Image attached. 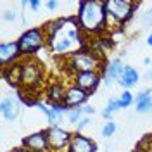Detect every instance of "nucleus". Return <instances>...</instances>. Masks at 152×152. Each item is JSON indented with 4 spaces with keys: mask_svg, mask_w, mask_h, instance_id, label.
Masks as SVG:
<instances>
[{
    "mask_svg": "<svg viewBox=\"0 0 152 152\" xmlns=\"http://www.w3.org/2000/svg\"><path fill=\"white\" fill-rule=\"evenodd\" d=\"M43 28L47 33V47L56 56H62L66 59L85 48L86 37L80 28L76 16L59 18L47 23Z\"/></svg>",
    "mask_w": 152,
    "mask_h": 152,
    "instance_id": "obj_1",
    "label": "nucleus"
},
{
    "mask_svg": "<svg viewBox=\"0 0 152 152\" xmlns=\"http://www.w3.org/2000/svg\"><path fill=\"white\" fill-rule=\"evenodd\" d=\"M76 21L83 35L88 37H100L109 28V16L105 9V2L100 0H85L78 4Z\"/></svg>",
    "mask_w": 152,
    "mask_h": 152,
    "instance_id": "obj_2",
    "label": "nucleus"
},
{
    "mask_svg": "<svg viewBox=\"0 0 152 152\" xmlns=\"http://www.w3.org/2000/svg\"><path fill=\"white\" fill-rule=\"evenodd\" d=\"M64 64H66L67 71H71L75 75H78V73H95V71L102 73V69L105 66L102 54H97L94 50H86V48L66 57Z\"/></svg>",
    "mask_w": 152,
    "mask_h": 152,
    "instance_id": "obj_3",
    "label": "nucleus"
},
{
    "mask_svg": "<svg viewBox=\"0 0 152 152\" xmlns=\"http://www.w3.org/2000/svg\"><path fill=\"white\" fill-rule=\"evenodd\" d=\"M43 80V67L33 57H26V61L19 62V85L26 90H37Z\"/></svg>",
    "mask_w": 152,
    "mask_h": 152,
    "instance_id": "obj_4",
    "label": "nucleus"
},
{
    "mask_svg": "<svg viewBox=\"0 0 152 152\" xmlns=\"http://www.w3.org/2000/svg\"><path fill=\"white\" fill-rule=\"evenodd\" d=\"M19 48L23 57H31L33 54H37L40 48H43L47 45V33L45 28H29L26 29L18 40Z\"/></svg>",
    "mask_w": 152,
    "mask_h": 152,
    "instance_id": "obj_5",
    "label": "nucleus"
},
{
    "mask_svg": "<svg viewBox=\"0 0 152 152\" xmlns=\"http://www.w3.org/2000/svg\"><path fill=\"white\" fill-rule=\"evenodd\" d=\"M138 5H140L138 2H132V0H105L109 21L116 24H126L135 16Z\"/></svg>",
    "mask_w": 152,
    "mask_h": 152,
    "instance_id": "obj_6",
    "label": "nucleus"
},
{
    "mask_svg": "<svg viewBox=\"0 0 152 152\" xmlns=\"http://www.w3.org/2000/svg\"><path fill=\"white\" fill-rule=\"evenodd\" d=\"M45 133H47V140H48V145H50V151L52 152H59V151L67 149L71 138H73V133H69L67 130L61 128L59 124L48 126L45 130Z\"/></svg>",
    "mask_w": 152,
    "mask_h": 152,
    "instance_id": "obj_7",
    "label": "nucleus"
},
{
    "mask_svg": "<svg viewBox=\"0 0 152 152\" xmlns=\"http://www.w3.org/2000/svg\"><path fill=\"white\" fill-rule=\"evenodd\" d=\"M102 83V73L95 71V73H78L73 76V85L85 90L88 94H94Z\"/></svg>",
    "mask_w": 152,
    "mask_h": 152,
    "instance_id": "obj_8",
    "label": "nucleus"
},
{
    "mask_svg": "<svg viewBox=\"0 0 152 152\" xmlns=\"http://www.w3.org/2000/svg\"><path fill=\"white\" fill-rule=\"evenodd\" d=\"M19 57H23V54H21L18 40L16 42H4V43H0V64H2L4 69L18 64Z\"/></svg>",
    "mask_w": 152,
    "mask_h": 152,
    "instance_id": "obj_9",
    "label": "nucleus"
},
{
    "mask_svg": "<svg viewBox=\"0 0 152 152\" xmlns=\"http://www.w3.org/2000/svg\"><path fill=\"white\" fill-rule=\"evenodd\" d=\"M124 67L126 66H123V61L119 57L111 59L109 62H105L104 69H102V81L105 85H113L114 81H119V78L123 76Z\"/></svg>",
    "mask_w": 152,
    "mask_h": 152,
    "instance_id": "obj_10",
    "label": "nucleus"
},
{
    "mask_svg": "<svg viewBox=\"0 0 152 152\" xmlns=\"http://www.w3.org/2000/svg\"><path fill=\"white\" fill-rule=\"evenodd\" d=\"M23 147H26L31 152H52L50 151V145L47 140V133L43 132H37L31 133L28 137L23 138Z\"/></svg>",
    "mask_w": 152,
    "mask_h": 152,
    "instance_id": "obj_11",
    "label": "nucleus"
},
{
    "mask_svg": "<svg viewBox=\"0 0 152 152\" xmlns=\"http://www.w3.org/2000/svg\"><path fill=\"white\" fill-rule=\"evenodd\" d=\"M88 95H90L88 92H85V90H81V88H78V86H75V85L67 86L64 105H66L67 109L81 107V105H85V102L88 100Z\"/></svg>",
    "mask_w": 152,
    "mask_h": 152,
    "instance_id": "obj_12",
    "label": "nucleus"
},
{
    "mask_svg": "<svg viewBox=\"0 0 152 152\" xmlns=\"http://www.w3.org/2000/svg\"><path fill=\"white\" fill-rule=\"evenodd\" d=\"M67 152H97V143L90 137H85L81 133H75L71 142H69Z\"/></svg>",
    "mask_w": 152,
    "mask_h": 152,
    "instance_id": "obj_13",
    "label": "nucleus"
},
{
    "mask_svg": "<svg viewBox=\"0 0 152 152\" xmlns=\"http://www.w3.org/2000/svg\"><path fill=\"white\" fill-rule=\"evenodd\" d=\"M19 111H21V105H19V100L14 95H7L5 99H2V102H0V113H2V116L7 121L18 119Z\"/></svg>",
    "mask_w": 152,
    "mask_h": 152,
    "instance_id": "obj_14",
    "label": "nucleus"
},
{
    "mask_svg": "<svg viewBox=\"0 0 152 152\" xmlns=\"http://www.w3.org/2000/svg\"><path fill=\"white\" fill-rule=\"evenodd\" d=\"M66 90L64 85L61 83H50L45 90V95H47V100L50 105H59V104H64V99H66Z\"/></svg>",
    "mask_w": 152,
    "mask_h": 152,
    "instance_id": "obj_15",
    "label": "nucleus"
},
{
    "mask_svg": "<svg viewBox=\"0 0 152 152\" xmlns=\"http://www.w3.org/2000/svg\"><path fill=\"white\" fill-rule=\"evenodd\" d=\"M135 111L140 114L152 113V92L143 90L135 97Z\"/></svg>",
    "mask_w": 152,
    "mask_h": 152,
    "instance_id": "obj_16",
    "label": "nucleus"
},
{
    "mask_svg": "<svg viewBox=\"0 0 152 152\" xmlns=\"http://www.w3.org/2000/svg\"><path fill=\"white\" fill-rule=\"evenodd\" d=\"M138 80H140V75H138V71L132 66H126L123 71V76L119 78V85L123 86L124 90H130L132 86H135L138 83Z\"/></svg>",
    "mask_w": 152,
    "mask_h": 152,
    "instance_id": "obj_17",
    "label": "nucleus"
},
{
    "mask_svg": "<svg viewBox=\"0 0 152 152\" xmlns=\"http://www.w3.org/2000/svg\"><path fill=\"white\" fill-rule=\"evenodd\" d=\"M37 105H38V109L42 111V113L47 116V119H48V123H50V126H56L64 116H61L59 113H56L54 111V107H50V105H45L43 102H37Z\"/></svg>",
    "mask_w": 152,
    "mask_h": 152,
    "instance_id": "obj_18",
    "label": "nucleus"
},
{
    "mask_svg": "<svg viewBox=\"0 0 152 152\" xmlns=\"http://www.w3.org/2000/svg\"><path fill=\"white\" fill-rule=\"evenodd\" d=\"M121 107H119V102H118V99H111L109 102H107V105H105V109L102 111V116H104L107 121H111V118H113V114L116 113V111H119Z\"/></svg>",
    "mask_w": 152,
    "mask_h": 152,
    "instance_id": "obj_19",
    "label": "nucleus"
},
{
    "mask_svg": "<svg viewBox=\"0 0 152 152\" xmlns=\"http://www.w3.org/2000/svg\"><path fill=\"white\" fill-rule=\"evenodd\" d=\"M118 102H119V107L121 109H126V107H130L132 104H135V97L130 90H124L123 94L118 97Z\"/></svg>",
    "mask_w": 152,
    "mask_h": 152,
    "instance_id": "obj_20",
    "label": "nucleus"
},
{
    "mask_svg": "<svg viewBox=\"0 0 152 152\" xmlns=\"http://www.w3.org/2000/svg\"><path fill=\"white\" fill-rule=\"evenodd\" d=\"M66 118H67V121L69 123H73V124H78L85 116H83V113H81V107H76V109H69L66 114Z\"/></svg>",
    "mask_w": 152,
    "mask_h": 152,
    "instance_id": "obj_21",
    "label": "nucleus"
},
{
    "mask_svg": "<svg viewBox=\"0 0 152 152\" xmlns=\"http://www.w3.org/2000/svg\"><path fill=\"white\" fill-rule=\"evenodd\" d=\"M114 133H116V123L111 119V121H107V123L102 126V137L109 138V137H113Z\"/></svg>",
    "mask_w": 152,
    "mask_h": 152,
    "instance_id": "obj_22",
    "label": "nucleus"
},
{
    "mask_svg": "<svg viewBox=\"0 0 152 152\" xmlns=\"http://www.w3.org/2000/svg\"><path fill=\"white\" fill-rule=\"evenodd\" d=\"M142 23H143V26H145V28L152 24V7H151V9H147L145 12H143V16H142Z\"/></svg>",
    "mask_w": 152,
    "mask_h": 152,
    "instance_id": "obj_23",
    "label": "nucleus"
},
{
    "mask_svg": "<svg viewBox=\"0 0 152 152\" xmlns=\"http://www.w3.org/2000/svg\"><path fill=\"white\" fill-rule=\"evenodd\" d=\"M28 5L31 7L33 12H37V10H40V7H42V2H40V0H31V2H28Z\"/></svg>",
    "mask_w": 152,
    "mask_h": 152,
    "instance_id": "obj_24",
    "label": "nucleus"
},
{
    "mask_svg": "<svg viewBox=\"0 0 152 152\" xmlns=\"http://www.w3.org/2000/svg\"><path fill=\"white\" fill-rule=\"evenodd\" d=\"M4 19H5V21H14V19H16V12H14V10H5V12H4Z\"/></svg>",
    "mask_w": 152,
    "mask_h": 152,
    "instance_id": "obj_25",
    "label": "nucleus"
},
{
    "mask_svg": "<svg viewBox=\"0 0 152 152\" xmlns=\"http://www.w3.org/2000/svg\"><path fill=\"white\" fill-rule=\"evenodd\" d=\"M45 5H47V9H48V10H56L57 7H59V2H57V0H48Z\"/></svg>",
    "mask_w": 152,
    "mask_h": 152,
    "instance_id": "obj_26",
    "label": "nucleus"
},
{
    "mask_svg": "<svg viewBox=\"0 0 152 152\" xmlns=\"http://www.w3.org/2000/svg\"><path fill=\"white\" fill-rule=\"evenodd\" d=\"M10 152H31V151H28L26 147H16V149H12Z\"/></svg>",
    "mask_w": 152,
    "mask_h": 152,
    "instance_id": "obj_27",
    "label": "nucleus"
},
{
    "mask_svg": "<svg viewBox=\"0 0 152 152\" xmlns=\"http://www.w3.org/2000/svg\"><path fill=\"white\" fill-rule=\"evenodd\" d=\"M147 45H149V47H152V33L147 37Z\"/></svg>",
    "mask_w": 152,
    "mask_h": 152,
    "instance_id": "obj_28",
    "label": "nucleus"
},
{
    "mask_svg": "<svg viewBox=\"0 0 152 152\" xmlns=\"http://www.w3.org/2000/svg\"><path fill=\"white\" fill-rule=\"evenodd\" d=\"M133 152H145V151H142V149H137V151H133Z\"/></svg>",
    "mask_w": 152,
    "mask_h": 152,
    "instance_id": "obj_29",
    "label": "nucleus"
},
{
    "mask_svg": "<svg viewBox=\"0 0 152 152\" xmlns=\"http://www.w3.org/2000/svg\"><path fill=\"white\" fill-rule=\"evenodd\" d=\"M151 80H152V73H151Z\"/></svg>",
    "mask_w": 152,
    "mask_h": 152,
    "instance_id": "obj_30",
    "label": "nucleus"
}]
</instances>
